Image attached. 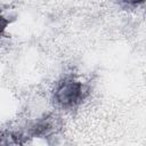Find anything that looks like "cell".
I'll use <instances>...</instances> for the list:
<instances>
[{
  "instance_id": "7a4b0ae2",
  "label": "cell",
  "mask_w": 146,
  "mask_h": 146,
  "mask_svg": "<svg viewBox=\"0 0 146 146\" xmlns=\"http://www.w3.org/2000/svg\"><path fill=\"white\" fill-rule=\"evenodd\" d=\"M8 24H9V19L0 15V35L3 33V31L6 30V27H7Z\"/></svg>"
},
{
  "instance_id": "6da1fadb",
  "label": "cell",
  "mask_w": 146,
  "mask_h": 146,
  "mask_svg": "<svg viewBox=\"0 0 146 146\" xmlns=\"http://www.w3.org/2000/svg\"><path fill=\"white\" fill-rule=\"evenodd\" d=\"M86 89L82 82L74 79H65L55 89L54 98L62 107L71 108L78 105L86 96Z\"/></svg>"
},
{
  "instance_id": "3957f363",
  "label": "cell",
  "mask_w": 146,
  "mask_h": 146,
  "mask_svg": "<svg viewBox=\"0 0 146 146\" xmlns=\"http://www.w3.org/2000/svg\"><path fill=\"white\" fill-rule=\"evenodd\" d=\"M123 1L130 5H138V3H141L144 0H123Z\"/></svg>"
}]
</instances>
